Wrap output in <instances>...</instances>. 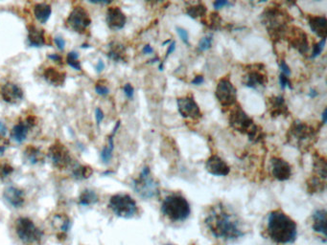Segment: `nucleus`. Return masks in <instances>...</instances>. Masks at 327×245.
<instances>
[{"instance_id": "nucleus-43", "label": "nucleus", "mask_w": 327, "mask_h": 245, "mask_svg": "<svg viewBox=\"0 0 327 245\" xmlns=\"http://www.w3.org/2000/svg\"><path fill=\"white\" fill-rule=\"evenodd\" d=\"M279 68L282 74L286 75V76H290L291 75V69L288 66V64L286 63V61L284 59H280L279 60Z\"/></svg>"}, {"instance_id": "nucleus-28", "label": "nucleus", "mask_w": 327, "mask_h": 245, "mask_svg": "<svg viewBox=\"0 0 327 245\" xmlns=\"http://www.w3.org/2000/svg\"><path fill=\"white\" fill-rule=\"evenodd\" d=\"M23 157H24L25 161L28 162L31 165H36V164L39 163L41 161H43V153L41 151L36 148L35 146H27L23 151Z\"/></svg>"}, {"instance_id": "nucleus-2", "label": "nucleus", "mask_w": 327, "mask_h": 245, "mask_svg": "<svg viewBox=\"0 0 327 245\" xmlns=\"http://www.w3.org/2000/svg\"><path fill=\"white\" fill-rule=\"evenodd\" d=\"M266 232L268 237L277 245L293 244L298 236V226L281 210L270 213L267 222Z\"/></svg>"}, {"instance_id": "nucleus-27", "label": "nucleus", "mask_w": 327, "mask_h": 245, "mask_svg": "<svg viewBox=\"0 0 327 245\" xmlns=\"http://www.w3.org/2000/svg\"><path fill=\"white\" fill-rule=\"evenodd\" d=\"M108 57L116 62L126 61L127 60L126 48L121 43L113 41L109 45Z\"/></svg>"}, {"instance_id": "nucleus-52", "label": "nucleus", "mask_w": 327, "mask_h": 245, "mask_svg": "<svg viewBox=\"0 0 327 245\" xmlns=\"http://www.w3.org/2000/svg\"><path fill=\"white\" fill-rule=\"evenodd\" d=\"M104 68H105V63L102 60H99L97 65H96V71H97L98 73H100V72L104 70Z\"/></svg>"}, {"instance_id": "nucleus-54", "label": "nucleus", "mask_w": 327, "mask_h": 245, "mask_svg": "<svg viewBox=\"0 0 327 245\" xmlns=\"http://www.w3.org/2000/svg\"><path fill=\"white\" fill-rule=\"evenodd\" d=\"M322 117H323V124L324 125H326L327 124V109L326 108L325 110H324V112H323V115H322Z\"/></svg>"}, {"instance_id": "nucleus-15", "label": "nucleus", "mask_w": 327, "mask_h": 245, "mask_svg": "<svg viewBox=\"0 0 327 245\" xmlns=\"http://www.w3.org/2000/svg\"><path fill=\"white\" fill-rule=\"evenodd\" d=\"M36 123H37V119L36 116L29 115L25 117L24 119L20 120L17 124L13 126L10 132L11 139L18 144L23 143L28 136L30 129H33L36 126Z\"/></svg>"}, {"instance_id": "nucleus-8", "label": "nucleus", "mask_w": 327, "mask_h": 245, "mask_svg": "<svg viewBox=\"0 0 327 245\" xmlns=\"http://www.w3.org/2000/svg\"><path fill=\"white\" fill-rule=\"evenodd\" d=\"M109 207L113 214L123 219H132L137 212L135 200L127 194H117L109 199Z\"/></svg>"}, {"instance_id": "nucleus-20", "label": "nucleus", "mask_w": 327, "mask_h": 245, "mask_svg": "<svg viewBox=\"0 0 327 245\" xmlns=\"http://www.w3.org/2000/svg\"><path fill=\"white\" fill-rule=\"evenodd\" d=\"M267 105L269 109V113L273 118H278L280 116L287 117L289 115V108L286 105L285 99L282 96H272L268 99Z\"/></svg>"}, {"instance_id": "nucleus-48", "label": "nucleus", "mask_w": 327, "mask_h": 245, "mask_svg": "<svg viewBox=\"0 0 327 245\" xmlns=\"http://www.w3.org/2000/svg\"><path fill=\"white\" fill-rule=\"evenodd\" d=\"M204 82H205V79H204V77H203L202 75H197V76L195 77L194 79L192 80L191 83H192V84H194V85H200V84H202V83H203Z\"/></svg>"}, {"instance_id": "nucleus-40", "label": "nucleus", "mask_w": 327, "mask_h": 245, "mask_svg": "<svg viewBox=\"0 0 327 245\" xmlns=\"http://www.w3.org/2000/svg\"><path fill=\"white\" fill-rule=\"evenodd\" d=\"M95 91L98 95H101V96H106L109 93V87L103 82V81H99L96 82Z\"/></svg>"}, {"instance_id": "nucleus-16", "label": "nucleus", "mask_w": 327, "mask_h": 245, "mask_svg": "<svg viewBox=\"0 0 327 245\" xmlns=\"http://www.w3.org/2000/svg\"><path fill=\"white\" fill-rule=\"evenodd\" d=\"M23 90L14 82H6L0 87L1 99L9 105L19 104L23 100Z\"/></svg>"}, {"instance_id": "nucleus-37", "label": "nucleus", "mask_w": 327, "mask_h": 245, "mask_svg": "<svg viewBox=\"0 0 327 245\" xmlns=\"http://www.w3.org/2000/svg\"><path fill=\"white\" fill-rule=\"evenodd\" d=\"M212 36L211 35H207V36H205L203 37L200 42H199V46H198V50L200 52H205V51H207L211 48V45H212Z\"/></svg>"}, {"instance_id": "nucleus-55", "label": "nucleus", "mask_w": 327, "mask_h": 245, "mask_svg": "<svg viewBox=\"0 0 327 245\" xmlns=\"http://www.w3.org/2000/svg\"><path fill=\"white\" fill-rule=\"evenodd\" d=\"M318 95H319V93L316 91L315 89H311V90H310V93H309V97H310V98L314 99V98H316Z\"/></svg>"}, {"instance_id": "nucleus-30", "label": "nucleus", "mask_w": 327, "mask_h": 245, "mask_svg": "<svg viewBox=\"0 0 327 245\" xmlns=\"http://www.w3.org/2000/svg\"><path fill=\"white\" fill-rule=\"evenodd\" d=\"M313 229L318 233L323 234L326 237L327 234V211L318 210L313 214Z\"/></svg>"}, {"instance_id": "nucleus-1", "label": "nucleus", "mask_w": 327, "mask_h": 245, "mask_svg": "<svg viewBox=\"0 0 327 245\" xmlns=\"http://www.w3.org/2000/svg\"><path fill=\"white\" fill-rule=\"evenodd\" d=\"M209 235L220 243H230L245 236L243 222L239 217L223 203L210 207L204 221Z\"/></svg>"}, {"instance_id": "nucleus-36", "label": "nucleus", "mask_w": 327, "mask_h": 245, "mask_svg": "<svg viewBox=\"0 0 327 245\" xmlns=\"http://www.w3.org/2000/svg\"><path fill=\"white\" fill-rule=\"evenodd\" d=\"M66 61H67V64L74 68L75 70H82V65L79 60V54L77 52H75V51L69 52L67 55Z\"/></svg>"}, {"instance_id": "nucleus-18", "label": "nucleus", "mask_w": 327, "mask_h": 245, "mask_svg": "<svg viewBox=\"0 0 327 245\" xmlns=\"http://www.w3.org/2000/svg\"><path fill=\"white\" fill-rule=\"evenodd\" d=\"M272 174L279 181H286L292 176V167L290 164L280 157H274L271 160Z\"/></svg>"}, {"instance_id": "nucleus-32", "label": "nucleus", "mask_w": 327, "mask_h": 245, "mask_svg": "<svg viewBox=\"0 0 327 245\" xmlns=\"http://www.w3.org/2000/svg\"><path fill=\"white\" fill-rule=\"evenodd\" d=\"M206 5L202 3H198L192 6H189L186 8V13L188 16H190L193 19H199L204 16H206Z\"/></svg>"}, {"instance_id": "nucleus-50", "label": "nucleus", "mask_w": 327, "mask_h": 245, "mask_svg": "<svg viewBox=\"0 0 327 245\" xmlns=\"http://www.w3.org/2000/svg\"><path fill=\"white\" fill-rule=\"evenodd\" d=\"M175 48H176V42L173 41V42L170 44L169 48H168V51H167V53H166V57H165V58H168L170 55L175 51Z\"/></svg>"}, {"instance_id": "nucleus-21", "label": "nucleus", "mask_w": 327, "mask_h": 245, "mask_svg": "<svg viewBox=\"0 0 327 245\" xmlns=\"http://www.w3.org/2000/svg\"><path fill=\"white\" fill-rule=\"evenodd\" d=\"M206 169L210 175L216 176H227L230 173V166L216 154L211 155L207 159Z\"/></svg>"}, {"instance_id": "nucleus-49", "label": "nucleus", "mask_w": 327, "mask_h": 245, "mask_svg": "<svg viewBox=\"0 0 327 245\" xmlns=\"http://www.w3.org/2000/svg\"><path fill=\"white\" fill-rule=\"evenodd\" d=\"M48 58H50V59H52L53 61H56V62H58V63H60V64H62V57L60 56V55H58V54H52V55H49Z\"/></svg>"}, {"instance_id": "nucleus-25", "label": "nucleus", "mask_w": 327, "mask_h": 245, "mask_svg": "<svg viewBox=\"0 0 327 245\" xmlns=\"http://www.w3.org/2000/svg\"><path fill=\"white\" fill-rule=\"evenodd\" d=\"M43 78L53 86H61L65 82L66 74L63 71L58 70L57 68L50 66L43 71Z\"/></svg>"}, {"instance_id": "nucleus-45", "label": "nucleus", "mask_w": 327, "mask_h": 245, "mask_svg": "<svg viewBox=\"0 0 327 245\" xmlns=\"http://www.w3.org/2000/svg\"><path fill=\"white\" fill-rule=\"evenodd\" d=\"M230 5H231V3H230V1H225V0H217V1H215L213 3V6H214V8L216 10L222 9L225 6H230Z\"/></svg>"}, {"instance_id": "nucleus-31", "label": "nucleus", "mask_w": 327, "mask_h": 245, "mask_svg": "<svg viewBox=\"0 0 327 245\" xmlns=\"http://www.w3.org/2000/svg\"><path fill=\"white\" fill-rule=\"evenodd\" d=\"M313 167H314V173L315 176L323 179L326 181L327 179V160L324 156L320 154H315L314 155V162H313Z\"/></svg>"}, {"instance_id": "nucleus-11", "label": "nucleus", "mask_w": 327, "mask_h": 245, "mask_svg": "<svg viewBox=\"0 0 327 245\" xmlns=\"http://www.w3.org/2000/svg\"><path fill=\"white\" fill-rule=\"evenodd\" d=\"M47 155L51 163L59 170L67 169L72 160L69 150L60 141H56L50 146Z\"/></svg>"}, {"instance_id": "nucleus-19", "label": "nucleus", "mask_w": 327, "mask_h": 245, "mask_svg": "<svg viewBox=\"0 0 327 245\" xmlns=\"http://www.w3.org/2000/svg\"><path fill=\"white\" fill-rule=\"evenodd\" d=\"M107 24L112 31H119L123 29L127 22V17L119 7H109L107 10Z\"/></svg>"}, {"instance_id": "nucleus-7", "label": "nucleus", "mask_w": 327, "mask_h": 245, "mask_svg": "<svg viewBox=\"0 0 327 245\" xmlns=\"http://www.w3.org/2000/svg\"><path fill=\"white\" fill-rule=\"evenodd\" d=\"M133 186L136 194L142 199H153L158 194V183L151 175L148 166H145L138 177L133 180Z\"/></svg>"}, {"instance_id": "nucleus-22", "label": "nucleus", "mask_w": 327, "mask_h": 245, "mask_svg": "<svg viewBox=\"0 0 327 245\" xmlns=\"http://www.w3.org/2000/svg\"><path fill=\"white\" fill-rule=\"evenodd\" d=\"M308 23L312 32L322 39H327V19L325 15H310Z\"/></svg>"}, {"instance_id": "nucleus-12", "label": "nucleus", "mask_w": 327, "mask_h": 245, "mask_svg": "<svg viewBox=\"0 0 327 245\" xmlns=\"http://www.w3.org/2000/svg\"><path fill=\"white\" fill-rule=\"evenodd\" d=\"M215 96L220 105L225 108H228L236 104L237 90L232 84V82H230V79L225 77L219 80L216 86Z\"/></svg>"}, {"instance_id": "nucleus-51", "label": "nucleus", "mask_w": 327, "mask_h": 245, "mask_svg": "<svg viewBox=\"0 0 327 245\" xmlns=\"http://www.w3.org/2000/svg\"><path fill=\"white\" fill-rule=\"evenodd\" d=\"M154 52V49L151 47V45L147 44L145 46L143 47V53L145 55H148V54H152Z\"/></svg>"}, {"instance_id": "nucleus-39", "label": "nucleus", "mask_w": 327, "mask_h": 245, "mask_svg": "<svg viewBox=\"0 0 327 245\" xmlns=\"http://www.w3.org/2000/svg\"><path fill=\"white\" fill-rule=\"evenodd\" d=\"M326 41H327V39H322L318 43H316L314 47H313V53L311 55V58H317L323 53L325 46H326Z\"/></svg>"}, {"instance_id": "nucleus-17", "label": "nucleus", "mask_w": 327, "mask_h": 245, "mask_svg": "<svg viewBox=\"0 0 327 245\" xmlns=\"http://www.w3.org/2000/svg\"><path fill=\"white\" fill-rule=\"evenodd\" d=\"M289 37L288 42L291 46L298 50L302 55H305L309 51V42L307 35L303 32L302 29L298 27H292L288 29Z\"/></svg>"}, {"instance_id": "nucleus-56", "label": "nucleus", "mask_w": 327, "mask_h": 245, "mask_svg": "<svg viewBox=\"0 0 327 245\" xmlns=\"http://www.w3.org/2000/svg\"><path fill=\"white\" fill-rule=\"evenodd\" d=\"M5 150H6V147L0 146V154H3V152H5Z\"/></svg>"}, {"instance_id": "nucleus-13", "label": "nucleus", "mask_w": 327, "mask_h": 245, "mask_svg": "<svg viewBox=\"0 0 327 245\" xmlns=\"http://www.w3.org/2000/svg\"><path fill=\"white\" fill-rule=\"evenodd\" d=\"M90 24V15L82 6L75 7L66 19V25L74 32L79 34H85Z\"/></svg>"}, {"instance_id": "nucleus-58", "label": "nucleus", "mask_w": 327, "mask_h": 245, "mask_svg": "<svg viewBox=\"0 0 327 245\" xmlns=\"http://www.w3.org/2000/svg\"><path fill=\"white\" fill-rule=\"evenodd\" d=\"M170 42V39H168V40H165L163 43H162V45H165V44H168Z\"/></svg>"}, {"instance_id": "nucleus-26", "label": "nucleus", "mask_w": 327, "mask_h": 245, "mask_svg": "<svg viewBox=\"0 0 327 245\" xmlns=\"http://www.w3.org/2000/svg\"><path fill=\"white\" fill-rule=\"evenodd\" d=\"M120 125H121V122L118 121L116 123L114 129H112L111 134L108 137V144L103 148V150L101 152V159L105 164L109 163V161L111 160L112 152H113V149H114V136H115L118 129L120 128Z\"/></svg>"}, {"instance_id": "nucleus-6", "label": "nucleus", "mask_w": 327, "mask_h": 245, "mask_svg": "<svg viewBox=\"0 0 327 245\" xmlns=\"http://www.w3.org/2000/svg\"><path fill=\"white\" fill-rule=\"evenodd\" d=\"M161 212L171 222H182L189 218L191 209L190 204L183 196L172 194L163 200Z\"/></svg>"}, {"instance_id": "nucleus-44", "label": "nucleus", "mask_w": 327, "mask_h": 245, "mask_svg": "<svg viewBox=\"0 0 327 245\" xmlns=\"http://www.w3.org/2000/svg\"><path fill=\"white\" fill-rule=\"evenodd\" d=\"M124 93L127 96V98L129 99H133V94H134V89H133V85L131 83H126L123 87Z\"/></svg>"}, {"instance_id": "nucleus-53", "label": "nucleus", "mask_w": 327, "mask_h": 245, "mask_svg": "<svg viewBox=\"0 0 327 245\" xmlns=\"http://www.w3.org/2000/svg\"><path fill=\"white\" fill-rule=\"evenodd\" d=\"M0 133L2 135H5L7 133V127L2 122H0Z\"/></svg>"}, {"instance_id": "nucleus-35", "label": "nucleus", "mask_w": 327, "mask_h": 245, "mask_svg": "<svg viewBox=\"0 0 327 245\" xmlns=\"http://www.w3.org/2000/svg\"><path fill=\"white\" fill-rule=\"evenodd\" d=\"M93 174V169L87 165H79L73 170L72 175L76 179H86Z\"/></svg>"}, {"instance_id": "nucleus-33", "label": "nucleus", "mask_w": 327, "mask_h": 245, "mask_svg": "<svg viewBox=\"0 0 327 245\" xmlns=\"http://www.w3.org/2000/svg\"><path fill=\"white\" fill-rule=\"evenodd\" d=\"M52 224H53L54 228L57 229V231L62 235V234L65 233L68 230L69 220L64 215H57V216L54 217Z\"/></svg>"}, {"instance_id": "nucleus-41", "label": "nucleus", "mask_w": 327, "mask_h": 245, "mask_svg": "<svg viewBox=\"0 0 327 245\" xmlns=\"http://www.w3.org/2000/svg\"><path fill=\"white\" fill-rule=\"evenodd\" d=\"M279 84H280L281 89H283V90L286 87H289L290 89H293V86H292V83L290 80H289V78L286 75L282 74V73L279 74Z\"/></svg>"}, {"instance_id": "nucleus-29", "label": "nucleus", "mask_w": 327, "mask_h": 245, "mask_svg": "<svg viewBox=\"0 0 327 245\" xmlns=\"http://www.w3.org/2000/svg\"><path fill=\"white\" fill-rule=\"evenodd\" d=\"M52 8L47 3H37L34 6V14L39 23H46L51 16Z\"/></svg>"}, {"instance_id": "nucleus-14", "label": "nucleus", "mask_w": 327, "mask_h": 245, "mask_svg": "<svg viewBox=\"0 0 327 245\" xmlns=\"http://www.w3.org/2000/svg\"><path fill=\"white\" fill-rule=\"evenodd\" d=\"M177 105L181 116L185 119L199 120L203 116L201 108L195 101L192 94H188L186 96L179 98L177 100Z\"/></svg>"}, {"instance_id": "nucleus-57", "label": "nucleus", "mask_w": 327, "mask_h": 245, "mask_svg": "<svg viewBox=\"0 0 327 245\" xmlns=\"http://www.w3.org/2000/svg\"><path fill=\"white\" fill-rule=\"evenodd\" d=\"M159 70H163V63H160V64H159Z\"/></svg>"}, {"instance_id": "nucleus-5", "label": "nucleus", "mask_w": 327, "mask_h": 245, "mask_svg": "<svg viewBox=\"0 0 327 245\" xmlns=\"http://www.w3.org/2000/svg\"><path fill=\"white\" fill-rule=\"evenodd\" d=\"M229 122L232 129L242 134L248 135L250 140L253 142H259L264 137L262 129L255 125L254 120L239 105L230 111Z\"/></svg>"}, {"instance_id": "nucleus-3", "label": "nucleus", "mask_w": 327, "mask_h": 245, "mask_svg": "<svg viewBox=\"0 0 327 245\" xmlns=\"http://www.w3.org/2000/svg\"><path fill=\"white\" fill-rule=\"evenodd\" d=\"M319 130L306 122L295 121L287 132V142L301 152H308L318 140Z\"/></svg>"}, {"instance_id": "nucleus-34", "label": "nucleus", "mask_w": 327, "mask_h": 245, "mask_svg": "<svg viewBox=\"0 0 327 245\" xmlns=\"http://www.w3.org/2000/svg\"><path fill=\"white\" fill-rule=\"evenodd\" d=\"M97 201L98 196L96 193L91 190H85L79 198V203L83 206H89L95 204Z\"/></svg>"}, {"instance_id": "nucleus-4", "label": "nucleus", "mask_w": 327, "mask_h": 245, "mask_svg": "<svg viewBox=\"0 0 327 245\" xmlns=\"http://www.w3.org/2000/svg\"><path fill=\"white\" fill-rule=\"evenodd\" d=\"M290 14L279 7H269L262 14V22L273 40L278 41L287 34Z\"/></svg>"}, {"instance_id": "nucleus-42", "label": "nucleus", "mask_w": 327, "mask_h": 245, "mask_svg": "<svg viewBox=\"0 0 327 245\" xmlns=\"http://www.w3.org/2000/svg\"><path fill=\"white\" fill-rule=\"evenodd\" d=\"M177 32H178V35H180V37L182 38V41L185 43V44H189V38H188V33L185 29H183L182 27H177Z\"/></svg>"}, {"instance_id": "nucleus-46", "label": "nucleus", "mask_w": 327, "mask_h": 245, "mask_svg": "<svg viewBox=\"0 0 327 245\" xmlns=\"http://www.w3.org/2000/svg\"><path fill=\"white\" fill-rule=\"evenodd\" d=\"M54 41H55V44L57 45V47L60 49V50H63L64 49V46H65V41L62 37H60V36H57L54 38Z\"/></svg>"}, {"instance_id": "nucleus-38", "label": "nucleus", "mask_w": 327, "mask_h": 245, "mask_svg": "<svg viewBox=\"0 0 327 245\" xmlns=\"http://www.w3.org/2000/svg\"><path fill=\"white\" fill-rule=\"evenodd\" d=\"M13 173V168L7 162L0 163V178L4 179L9 177Z\"/></svg>"}, {"instance_id": "nucleus-10", "label": "nucleus", "mask_w": 327, "mask_h": 245, "mask_svg": "<svg viewBox=\"0 0 327 245\" xmlns=\"http://www.w3.org/2000/svg\"><path fill=\"white\" fill-rule=\"evenodd\" d=\"M268 83L266 69L262 64L248 65L243 77V84L247 87L258 89L265 87Z\"/></svg>"}, {"instance_id": "nucleus-9", "label": "nucleus", "mask_w": 327, "mask_h": 245, "mask_svg": "<svg viewBox=\"0 0 327 245\" xmlns=\"http://www.w3.org/2000/svg\"><path fill=\"white\" fill-rule=\"evenodd\" d=\"M15 231L21 242L26 245L39 244L43 234L35 223L27 218H19L15 222Z\"/></svg>"}, {"instance_id": "nucleus-23", "label": "nucleus", "mask_w": 327, "mask_h": 245, "mask_svg": "<svg viewBox=\"0 0 327 245\" xmlns=\"http://www.w3.org/2000/svg\"><path fill=\"white\" fill-rule=\"evenodd\" d=\"M4 199H6L12 207L20 208L24 204V193L22 190L16 187H8L4 191Z\"/></svg>"}, {"instance_id": "nucleus-47", "label": "nucleus", "mask_w": 327, "mask_h": 245, "mask_svg": "<svg viewBox=\"0 0 327 245\" xmlns=\"http://www.w3.org/2000/svg\"><path fill=\"white\" fill-rule=\"evenodd\" d=\"M95 118H96V122H97L98 126H100L101 122L104 119V112L102 111L101 108H96V110H95Z\"/></svg>"}, {"instance_id": "nucleus-24", "label": "nucleus", "mask_w": 327, "mask_h": 245, "mask_svg": "<svg viewBox=\"0 0 327 245\" xmlns=\"http://www.w3.org/2000/svg\"><path fill=\"white\" fill-rule=\"evenodd\" d=\"M27 29H28V40L31 46L41 47L46 43L45 32L43 29L38 28L33 24L29 25Z\"/></svg>"}]
</instances>
